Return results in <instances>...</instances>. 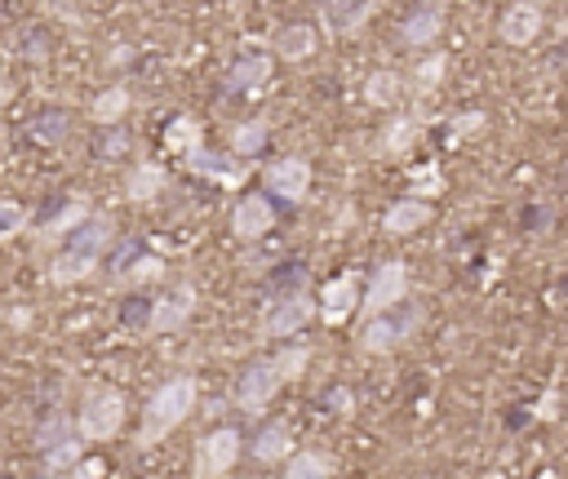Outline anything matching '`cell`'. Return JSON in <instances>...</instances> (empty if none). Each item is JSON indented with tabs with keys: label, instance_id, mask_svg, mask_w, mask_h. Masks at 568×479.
Returning a JSON list of instances; mask_svg holds the SVG:
<instances>
[{
	"label": "cell",
	"instance_id": "cell-2",
	"mask_svg": "<svg viewBox=\"0 0 568 479\" xmlns=\"http://www.w3.org/2000/svg\"><path fill=\"white\" fill-rule=\"evenodd\" d=\"M125 427V395L120 391H98L85 399V408L76 414V435L90 444H107L116 440Z\"/></svg>",
	"mask_w": 568,
	"mask_h": 479
},
{
	"label": "cell",
	"instance_id": "cell-1",
	"mask_svg": "<svg viewBox=\"0 0 568 479\" xmlns=\"http://www.w3.org/2000/svg\"><path fill=\"white\" fill-rule=\"evenodd\" d=\"M191 408H196V378L178 373V378L161 382L156 395H152V404H147V431L138 435V448H152L156 440H165L169 431H178L191 418Z\"/></svg>",
	"mask_w": 568,
	"mask_h": 479
},
{
	"label": "cell",
	"instance_id": "cell-12",
	"mask_svg": "<svg viewBox=\"0 0 568 479\" xmlns=\"http://www.w3.org/2000/svg\"><path fill=\"white\" fill-rule=\"evenodd\" d=\"M316 45H320V32H316L311 23H284V27H275V36H271V58L303 62V58L316 53Z\"/></svg>",
	"mask_w": 568,
	"mask_h": 479
},
{
	"label": "cell",
	"instance_id": "cell-13",
	"mask_svg": "<svg viewBox=\"0 0 568 479\" xmlns=\"http://www.w3.org/2000/svg\"><path fill=\"white\" fill-rule=\"evenodd\" d=\"M445 5H417L404 23H400V40L409 45V49H426L431 40H440V32H445Z\"/></svg>",
	"mask_w": 568,
	"mask_h": 479
},
{
	"label": "cell",
	"instance_id": "cell-20",
	"mask_svg": "<svg viewBox=\"0 0 568 479\" xmlns=\"http://www.w3.org/2000/svg\"><path fill=\"white\" fill-rule=\"evenodd\" d=\"M249 453L258 457V462H284V457H294V435H289V427L284 422H271V427H262L258 431V440L249 444Z\"/></svg>",
	"mask_w": 568,
	"mask_h": 479
},
{
	"label": "cell",
	"instance_id": "cell-42",
	"mask_svg": "<svg viewBox=\"0 0 568 479\" xmlns=\"http://www.w3.org/2000/svg\"><path fill=\"white\" fill-rule=\"evenodd\" d=\"M45 479H58V475H45Z\"/></svg>",
	"mask_w": 568,
	"mask_h": 479
},
{
	"label": "cell",
	"instance_id": "cell-15",
	"mask_svg": "<svg viewBox=\"0 0 568 479\" xmlns=\"http://www.w3.org/2000/svg\"><path fill=\"white\" fill-rule=\"evenodd\" d=\"M426 223H431V204H426V200H413V195L395 200L391 209H387V218H382L387 236H413V231H422Z\"/></svg>",
	"mask_w": 568,
	"mask_h": 479
},
{
	"label": "cell",
	"instance_id": "cell-25",
	"mask_svg": "<svg viewBox=\"0 0 568 479\" xmlns=\"http://www.w3.org/2000/svg\"><path fill=\"white\" fill-rule=\"evenodd\" d=\"M107 244H111V223H107V218H90L76 236H71V249H76V253H90V258H103Z\"/></svg>",
	"mask_w": 568,
	"mask_h": 479
},
{
	"label": "cell",
	"instance_id": "cell-41",
	"mask_svg": "<svg viewBox=\"0 0 568 479\" xmlns=\"http://www.w3.org/2000/svg\"><path fill=\"white\" fill-rule=\"evenodd\" d=\"M10 98H14V85H10V81H0V111H5Z\"/></svg>",
	"mask_w": 568,
	"mask_h": 479
},
{
	"label": "cell",
	"instance_id": "cell-34",
	"mask_svg": "<svg viewBox=\"0 0 568 479\" xmlns=\"http://www.w3.org/2000/svg\"><path fill=\"white\" fill-rule=\"evenodd\" d=\"M71 435H76V431H71V422L67 418H49L40 431H36V448L40 453H49V448H58L62 440H71Z\"/></svg>",
	"mask_w": 568,
	"mask_h": 479
},
{
	"label": "cell",
	"instance_id": "cell-37",
	"mask_svg": "<svg viewBox=\"0 0 568 479\" xmlns=\"http://www.w3.org/2000/svg\"><path fill=\"white\" fill-rule=\"evenodd\" d=\"M23 218H27V214L19 209V204H0V240H5L10 231H19V227H23Z\"/></svg>",
	"mask_w": 568,
	"mask_h": 479
},
{
	"label": "cell",
	"instance_id": "cell-26",
	"mask_svg": "<svg viewBox=\"0 0 568 479\" xmlns=\"http://www.w3.org/2000/svg\"><path fill=\"white\" fill-rule=\"evenodd\" d=\"M67 129H71V116H67V111H40V116L32 120V143L58 147V143L67 139Z\"/></svg>",
	"mask_w": 568,
	"mask_h": 479
},
{
	"label": "cell",
	"instance_id": "cell-36",
	"mask_svg": "<svg viewBox=\"0 0 568 479\" xmlns=\"http://www.w3.org/2000/svg\"><path fill=\"white\" fill-rule=\"evenodd\" d=\"M484 124H488L484 111H466V116L453 120V133H458V139H475V133H484Z\"/></svg>",
	"mask_w": 568,
	"mask_h": 479
},
{
	"label": "cell",
	"instance_id": "cell-4",
	"mask_svg": "<svg viewBox=\"0 0 568 479\" xmlns=\"http://www.w3.org/2000/svg\"><path fill=\"white\" fill-rule=\"evenodd\" d=\"M240 431L236 427H218V431H209L200 444H196V479H218L227 475L236 462H240Z\"/></svg>",
	"mask_w": 568,
	"mask_h": 479
},
{
	"label": "cell",
	"instance_id": "cell-21",
	"mask_svg": "<svg viewBox=\"0 0 568 479\" xmlns=\"http://www.w3.org/2000/svg\"><path fill=\"white\" fill-rule=\"evenodd\" d=\"M94 214H90V204L85 200H71V204H62V209L49 218V223H40V240H62V236H76L85 223H90Z\"/></svg>",
	"mask_w": 568,
	"mask_h": 479
},
{
	"label": "cell",
	"instance_id": "cell-35",
	"mask_svg": "<svg viewBox=\"0 0 568 479\" xmlns=\"http://www.w3.org/2000/svg\"><path fill=\"white\" fill-rule=\"evenodd\" d=\"M161 276H165V262H161L156 253L138 258V262L129 266V285H152V280H161Z\"/></svg>",
	"mask_w": 568,
	"mask_h": 479
},
{
	"label": "cell",
	"instance_id": "cell-6",
	"mask_svg": "<svg viewBox=\"0 0 568 479\" xmlns=\"http://www.w3.org/2000/svg\"><path fill=\"white\" fill-rule=\"evenodd\" d=\"M262 182H267V191H271L275 200L298 204V200H307V191H311V165H307L303 156H280V160L267 165Z\"/></svg>",
	"mask_w": 568,
	"mask_h": 479
},
{
	"label": "cell",
	"instance_id": "cell-17",
	"mask_svg": "<svg viewBox=\"0 0 568 479\" xmlns=\"http://www.w3.org/2000/svg\"><path fill=\"white\" fill-rule=\"evenodd\" d=\"M374 10H378V5H369V0H360V5H346V0H333V5L320 10V19H324V27H329L333 36H351V32H360V27L374 19Z\"/></svg>",
	"mask_w": 568,
	"mask_h": 479
},
{
	"label": "cell",
	"instance_id": "cell-31",
	"mask_svg": "<svg viewBox=\"0 0 568 479\" xmlns=\"http://www.w3.org/2000/svg\"><path fill=\"white\" fill-rule=\"evenodd\" d=\"M275 373H280V382H294V378H303V369L311 364V351L303 347V342H289V347H284L275 360Z\"/></svg>",
	"mask_w": 568,
	"mask_h": 479
},
{
	"label": "cell",
	"instance_id": "cell-39",
	"mask_svg": "<svg viewBox=\"0 0 568 479\" xmlns=\"http://www.w3.org/2000/svg\"><path fill=\"white\" fill-rule=\"evenodd\" d=\"M125 147H129V139H125V133L116 129V133H111V139H103V147H98V152H107V156H120Z\"/></svg>",
	"mask_w": 568,
	"mask_h": 479
},
{
	"label": "cell",
	"instance_id": "cell-23",
	"mask_svg": "<svg viewBox=\"0 0 568 479\" xmlns=\"http://www.w3.org/2000/svg\"><path fill=\"white\" fill-rule=\"evenodd\" d=\"M400 94H404V76H400V72H387V67L365 81V103H369V107H395Z\"/></svg>",
	"mask_w": 568,
	"mask_h": 479
},
{
	"label": "cell",
	"instance_id": "cell-40",
	"mask_svg": "<svg viewBox=\"0 0 568 479\" xmlns=\"http://www.w3.org/2000/svg\"><path fill=\"white\" fill-rule=\"evenodd\" d=\"M329 404L338 408V414H346V408H351V391H329Z\"/></svg>",
	"mask_w": 568,
	"mask_h": 479
},
{
	"label": "cell",
	"instance_id": "cell-7",
	"mask_svg": "<svg viewBox=\"0 0 568 479\" xmlns=\"http://www.w3.org/2000/svg\"><path fill=\"white\" fill-rule=\"evenodd\" d=\"M320 320L324 324H346L355 311H360V276L355 271H342V276H333L324 289H320Z\"/></svg>",
	"mask_w": 568,
	"mask_h": 479
},
{
	"label": "cell",
	"instance_id": "cell-22",
	"mask_svg": "<svg viewBox=\"0 0 568 479\" xmlns=\"http://www.w3.org/2000/svg\"><path fill=\"white\" fill-rule=\"evenodd\" d=\"M165 147L178 152V156H191L196 147H204L200 120H196V116H174V120L165 124Z\"/></svg>",
	"mask_w": 568,
	"mask_h": 479
},
{
	"label": "cell",
	"instance_id": "cell-16",
	"mask_svg": "<svg viewBox=\"0 0 568 479\" xmlns=\"http://www.w3.org/2000/svg\"><path fill=\"white\" fill-rule=\"evenodd\" d=\"M409 328H413V320H404V324H395L391 315L365 320V328H360V351H365V356H387Z\"/></svg>",
	"mask_w": 568,
	"mask_h": 479
},
{
	"label": "cell",
	"instance_id": "cell-8",
	"mask_svg": "<svg viewBox=\"0 0 568 479\" xmlns=\"http://www.w3.org/2000/svg\"><path fill=\"white\" fill-rule=\"evenodd\" d=\"M280 373H275V364L271 360H253L245 373H240V382H236V404L245 408V414H258V408H267L275 395H280Z\"/></svg>",
	"mask_w": 568,
	"mask_h": 479
},
{
	"label": "cell",
	"instance_id": "cell-14",
	"mask_svg": "<svg viewBox=\"0 0 568 479\" xmlns=\"http://www.w3.org/2000/svg\"><path fill=\"white\" fill-rule=\"evenodd\" d=\"M271 76H275V58L271 53H245V58H236V67L227 72V89L232 94H258Z\"/></svg>",
	"mask_w": 568,
	"mask_h": 479
},
{
	"label": "cell",
	"instance_id": "cell-32",
	"mask_svg": "<svg viewBox=\"0 0 568 479\" xmlns=\"http://www.w3.org/2000/svg\"><path fill=\"white\" fill-rule=\"evenodd\" d=\"M223 165H227V156L209 152V147H196V152L187 156V169H191V173H200V178H223V182H236V173H227Z\"/></svg>",
	"mask_w": 568,
	"mask_h": 479
},
{
	"label": "cell",
	"instance_id": "cell-9",
	"mask_svg": "<svg viewBox=\"0 0 568 479\" xmlns=\"http://www.w3.org/2000/svg\"><path fill=\"white\" fill-rule=\"evenodd\" d=\"M542 27H546V14H542V5H533V0H520V5H507V10H502V19H497V36H502L507 45H516V49L533 45V40L542 36Z\"/></svg>",
	"mask_w": 568,
	"mask_h": 479
},
{
	"label": "cell",
	"instance_id": "cell-33",
	"mask_svg": "<svg viewBox=\"0 0 568 479\" xmlns=\"http://www.w3.org/2000/svg\"><path fill=\"white\" fill-rule=\"evenodd\" d=\"M445 72H449V62H445L440 53H431L426 62H417V72H413V81H417V94H436V85L445 81Z\"/></svg>",
	"mask_w": 568,
	"mask_h": 479
},
{
	"label": "cell",
	"instance_id": "cell-24",
	"mask_svg": "<svg viewBox=\"0 0 568 479\" xmlns=\"http://www.w3.org/2000/svg\"><path fill=\"white\" fill-rule=\"evenodd\" d=\"M417 133H422V120H417V116H395V120L387 124V133H382V152L404 156V152L417 143Z\"/></svg>",
	"mask_w": 568,
	"mask_h": 479
},
{
	"label": "cell",
	"instance_id": "cell-18",
	"mask_svg": "<svg viewBox=\"0 0 568 479\" xmlns=\"http://www.w3.org/2000/svg\"><path fill=\"white\" fill-rule=\"evenodd\" d=\"M165 187H169V173H165L161 165H152V160H142V165L129 173V182H125V200L152 204V200H161Z\"/></svg>",
	"mask_w": 568,
	"mask_h": 479
},
{
	"label": "cell",
	"instance_id": "cell-27",
	"mask_svg": "<svg viewBox=\"0 0 568 479\" xmlns=\"http://www.w3.org/2000/svg\"><path fill=\"white\" fill-rule=\"evenodd\" d=\"M125 111H129V89H125V85H111V89H103V94L94 98V107H90V116H94L98 124H107V129H111V124H116Z\"/></svg>",
	"mask_w": 568,
	"mask_h": 479
},
{
	"label": "cell",
	"instance_id": "cell-30",
	"mask_svg": "<svg viewBox=\"0 0 568 479\" xmlns=\"http://www.w3.org/2000/svg\"><path fill=\"white\" fill-rule=\"evenodd\" d=\"M81 462H85V440H81V435H71V440H62L58 448L45 453V466H49L54 475H58V470H76Z\"/></svg>",
	"mask_w": 568,
	"mask_h": 479
},
{
	"label": "cell",
	"instance_id": "cell-5",
	"mask_svg": "<svg viewBox=\"0 0 568 479\" xmlns=\"http://www.w3.org/2000/svg\"><path fill=\"white\" fill-rule=\"evenodd\" d=\"M316 315H320V307H316V298H311L307 289L284 294V298L271 302V311H267V320H262V337H294V333L307 328Z\"/></svg>",
	"mask_w": 568,
	"mask_h": 479
},
{
	"label": "cell",
	"instance_id": "cell-19",
	"mask_svg": "<svg viewBox=\"0 0 568 479\" xmlns=\"http://www.w3.org/2000/svg\"><path fill=\"white\" fill-rule=\"evenodd\" d=\"M98 271V258H90V253H76V249H67V253H58L54 262H49V280L54 285H85L90 276Z\"/></svg>",
	"mask_w": 568,
	"mask_h": 479
},
{
	"label": "cell",
	"instance_id": "cell-11",
	"mask_svg": "<svg viewBox=\"0 0 568 479\" xmlns=\"http://www.w3.org/2000/svg\"><path fill=\"white\" fill-rule=\"evenodd\" d=\"M191 307H196V289L182 285V289H174V294H165L161 302L147 307V328L152 333H178L191 320Z\"/></svg>",
	"mask_w": 568,
	"mask_h": 479
},
{
	"label": "cell",
	"instance_id": "cell-10",
	"mask_svg": "<svg viewBox=\"0 0 568 479\" xmlns=\"http://www.w3.org/2000/svg\"><path fill=\"white\" fill-rule=\"evenodd\" d=\"M275 227V209H271V200L267 195H245L236 200V209H232V236L236 240H262L267 231Z\"/></svg>",
	"mask_w": 568,
	"mask_h": 479
},
{
	"label": "cell",
	"instance_id": "cell-28",
	"mask_svg": "<svg viewBox=\"0 0 568 479\" xmlns=\"http://www.w3.org/2000/svg\"><path fill=\"white\" fill-rule=\"evenodd\" d=\"M333 462L324 453H294L289 466H284V479H329Z\"/></svg>",
	"mask_w": 568,
	"mask_h": 479
},
{
	"label": "cell",
	"instance_id": "cell-29",
	"mask_svg": "<svg viewBox=\"0 0 568 479\" xmlns=\"http://www.w3.org/2000/svg\"><path fill=\"white\" fill-rule=\"evenodd\" d=\"M267 147V120H245L232 129V152L236 156H258Z\"/></svg>",
	"mask_w": 568,
	"mask_h": 479
},
{
	"label": "cell",
	"instance_id": "cell-3",
	"mask_svg": "<svg viewBox=\"0 0 568 479\" xmlns=\"http://www.w3.org/2000/svg\"><path fill=\"white\" fill-rule=\"evenodd\" d=\"M404 294H409V266H404L400 258L382 262V266L374 271V280H369L365 298H360V311H365V320L391 315V311L404 302Z\"/></svg>",
	"mask_w": 568,
	"mask_h": 479
},
{
	"label": "cell",
	"instance_id": "cell-38",
	"mask_svg": "<svg viewBox=\"0 0 568 479\" xmlns=\"http://www.w3.org/2000/svg\"><path fill=\"white\" fill-rule=\"evenodd\" d=\"M71 479H107V462L103 457H85L76 470H71Z\"/></svg>",
	"mask_w": 568,
	"mask_h": 479
}]
</instances>
